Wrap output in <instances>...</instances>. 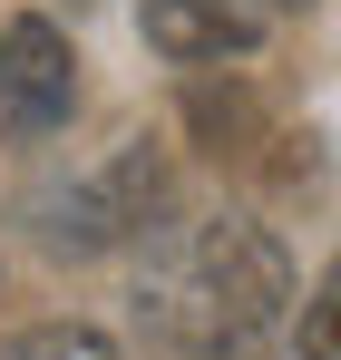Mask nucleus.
Masks as SVG:
<instances>
[{"instance_id":"39448f33","label":"nucleus","mask_w":341,"mask_h":360,"mask_svg":"<svg viewBox=\"0 0 341 360\" xmlns=\"http://www.w3.org/2000/svg\"><path fill=\"white\" fill-rule=\"evenodd\" d=\"M0 360H127L108 331H88V321H39V331H20V341H0Z\"/></svg>"},{"instance_id":"f257e3e1","label":"nucleus","mask_w":341,"mask_h":360,"mask_svg":"<svg viewBox=\"0 0 341 360\" xmlns=\"http://www.w3.org/2000/svg\"><path fill=\"white\" fill-rule=\"evenodd\" d=\"M292 302V263L264 224H195L185 243H166L137 283V321H147V351L156 360H244L273 311Z\"/></svg>"},{"instance_id":"f03ea898","label":"nucleus","mask_w":341,"mask_h":360,"mask_svg":"<svg viewBox=\"0 0 341 360\" xmlns=\"http://www.w3.org/2000/svg\"><path fill=\"white\" fill-rule=\"evenodd\" d=\"M156 214H166V166H156V146H127V156H108L98 176H78L58 195L39 234H49L58 253H108V243L147 234Z\"/></svg>"},{"instance_id":"20e7f679","label":"nucleus","mask_w":341,"mask_h":360,"mask_svg":"<svg viewBox=\"0 0 341 360\" xmlns=\"http://www.w3.org/2000/svg\"><path fill=\"white\" fill-rule=\"evenodd\" d=\"M137 20H147V49L175 59V68L244 59V49L264 39V20H254L244 0H137Z\"/></svg>"},{"instance_id":"423d86ee","label":"nucleus","mask_w":341,"mask_h":360,"mask_svg":"<svg viewBox=\"0 0 341 360\" xmlns=\"http://www.w3.org/2000/svg\"><path fill=\"white\" fill-rule=\"evenodd\" d=\"M244 10H254V20H273V10H312V0H244Z\"/></svg>"},{"instance_id":"7ed1b4c3","label":"nucleus","mask_w":341,"mask_h":360,"mask_svg":"<svg viewBox=\"0 0 341 360\" xmlns=\"http://www.w3.org/2000/svg\"><path fill=\"white\" fill-rule=\"evenodd\" d=\"M78 108V49L39 10H20L0 30V136H49Z\"/></svg>"}]
</instances>
